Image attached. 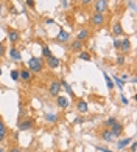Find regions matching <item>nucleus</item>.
<instances>
[{
	"label": "nucleus",
	"instance_id": "4468645a",
	"mask_svg": "<svg viewBox=\"0 0 137 152\" xmlns=\"http://www.w3.org/2000/svg\"><path fill=\"white\" fill-rule=\"evenodd\" d=\"M8 40L13 44V47H14L19 40H20V34H19V31H16V30H10L8 31Z\"/></svg>",
	"mask_w": 137,
	"mask_h": 152
},
{
	"label": "nucleus",
	"instance_id": "a18cd8bd",
	"mask_svg": "<svg viewBox=\"0 0 137 152\" xmlns=\"http://www.w3.org/2000/svg\"><path fill=\"white\" fill-rule=\"evenodd\" d=\"M0 152H5V149H3V148H0Z\"/></svg>",
	"mask_w": 137,
	"mask_h": 152
},
{
	"label": "nucleus",
	"instance_id": "1a4fd4ad",
	"mask_svg": "<svg viewBox=\"0 0 137 152\" xmlns=\"http://www.w3.org/2000/svg\"><path fill=\"white\" fill-rule=\"evenodd\" d=\"M44 64L49 67V68H52V70H55V68H58V67L61 65V61H59L56 56H53V54H52L50 58H45Z\"/></svg>",
	"mask_w": 137,
	"mask_h": 152
},
{
	"label": "nucleus",
	"instance_id": "a878e982",
	"mask_svg": "<svg viewBox=\"0 0 137 152\" xmlns=\"http://www.w3.org/2000/svg\"><path fill=\"white\" fill-rule=\"evenodd\" d=\"M117 121H119V120L115 118V116H109V118H106L105 121H103V126H105V127H111L112 124L117 123Z\"/></svg>",
	"mask_w": 137,
	"mask_h": 152
},
{
	"label": "nucleus",
	"instance_id": "c9c22d12",
	"mask_svg": "<svg viewBox=\"0 0 137 152\" xmlns=\"http://www.w3.org/2000/svg\"><path fill=\"white\" fill-rule=\"evenodd\" d=\"M119 78H120V79H122L123 82H126V81L129 79V75H128V73H122V75L119 76Z\"/></svg>",
	"mask_w": 137,
	"mask_h": 152
},
{
	"label": "nucleus",
	"instance_id": "6e6552de",
	"mask_svg": "<svg viewBox=\"0 0 137 152\" xmlns=\"http://www.w3.org/2000/svg\"><path fill=\"white\" fill-rule=\"evenodd\" d=\"M56 106L59 109H68V106H70V98L64 96V95H58L56 96Z\"/></svg>",
	"mask_w": 137,
	"mask_h": 152
},
{
	"label": "nucleus",
	"instance_id": "b1692460",
	"mask_svg": "<svg viewBox=\"0 0 137 152\" xmlns=\"http://www.w3.org/2000/svg\"><path fill=\"white\" fill-rule=\"evenodd\" d=\"M103 76H105V82H106L108 90H114V81L111 79V76H109L106 72H103Z\"/></svg>",
	"mask_w": 137,
	"mask_h": 152
},
{
	"label": "nucleus",
	"instance_id": "ea45409f",
	"mask_svg": "<svg viewBox=\"0 0 137 152\" xmlns=\"http://www.w3.org/2000/svg\"><path fill=\"white\" fill-rule=\"evenodd\" d=\"M128 6H129V8H131L133 11H136V2H134V0H129V2H128Z\"/></svg>",
	"mask_w": 137,
	"mask_h": 152
},
{
	"label": "nucleus",
	"instance_id": "412c9836",
	"mask_svg": "<svg viewBox=\"0 0 137 152\" xmlns=\"http://www.w3.org/2000/svg\"><path fill=\"white\" fill-rule=\"evenodd\" d=\"M8 53H10V58L13 61H22V53H20L16 47H11L8 50Z\"/></svg>",
	"mask_w": 137,
	"mask_h": 152
},
{
	"label": "nucleus",
	"instance_id": "2f4dec72",
	"mask_svg": "<svg viewBox=\"0 0 137 152\" xmlns=\"http://www.w3.org/2000/svg\"><path fill=\"white\" fill-rule=\"evenodd\" d=\"M129 152H137V143H136V138L129 143Z\"/></svg>",
	"mask_w": 137,
	"mask_h": 152
},
{
	"label": "nucleus",
	"instance_id": "72a5a7b5",
	"mask_svg": "<svg viewBox=\"0 0 137 152\" xmlns=\"http://www.w3.org/2000/svg\"><path fill=\"white\" fill-rule=\"evenodd\" d=\"M120 45H122V39H114V48L115 50H120Z\"/></svg>",
	"mask_w": 137,
	"mask_h": 152
},
{
	"label": "nucleus",
	"instance_id": "9d476101",
	"mask_svg": "<svg viewBox=\"0 0 137 152\" xmlns=\"http://www.w3.org/2000/svg\"><path fill=\"white\" fill-rule=\"evenodd\" d=\"M68 39H70V34H68L67 31H64V30H59L58 36L55 37V40H56V42H59V44H67Z\"/></svg>",
	"mask_w": 137,
	"mask_h": 152
},
{
	"label": "nucleus",
	"instance_id": "f257e3e1",
	"mask_svg": "<svg viewBox=\"0 0 137 152\" xmlns=\"http://www.w3.org/2000/svg\"><path fill=\"white\" fill-rule=\"evenodd\" d=\"M27 65H28V70L34 75V73H41L44 70V67H45V64H44V59L42 58H38V56H31L30 59H28V62H27Z\"/></svg>",
	"mask_w": 137,
	"mask_h": 152
},
{
	"label": "nucleus",
	"instance_id": "0eeeda50",
	"mask_svg": "<svg viewBox=\"0 0 137 152\" xmlns=\"http://www.w3.org/2000/svg\"><path fill=\"white\" fill-rule=\"evenodd\" d=\"M111 132H112V135L115 137V138H119V137H122L123 135V130H125V126H123V123H120V121H117V123H114L111 127Z\"/></svg>",
	"mask_w": 137,
	"mask_h": 152
},
{
	"label": "nucleus",
	"instance_id": "e433bc0d",
	"mask_svg": "<svg viewBox=\"0 0 137 152\" xmlns=\"http://www.w3.org/2000/svg\"><path fill=\"white\" fill-rule=\"evenodd\" d=\"M83 121H84L83 116H77V118L73 120V124H83Z\"/></svg>",
	"mask_w": 137,
	"mask_h": 152
},
{
	"label": "nucleus",
	"instance_id": "7c9ffc66",
	"mask_svg": "<svg viewBox=\"0 0 137 152\" xmlns=\"http://www.w3.org/2000/svg\"><path fill=\"white\" fill-rule=\"evenodd\" d=\"M120 102H122L123 106H128L129 104V99L125 96V93H123V92H120Z\"/></svg>",
	"mask_w": 137,
	"mask_h": 152
},
{
	"label": "nucleus",
	"instance_id": "a211bd4d",
	"mask_svg": "<svg viewBox=\"0 0 137 152\" xmlns=\"http://www.w3.org/2000/svg\"><path fill=\"white\" fill-rule=\"evenodd\" d=\"M84 50V42H81V40L78 39H75L73 42L70 44V51H75V53H80V51H83Z\"/></svg>",
	"mask_w": 137,
	"mask_h": 152
},
{
	"label": "nucleus",
	"instance_id": "7ed1b4c3",
	"mask_svg": "<svg viewBox=\"0 0 137 152\" xmlns=\"http://www.w3.org/2000/svg\"><path fill=\"white\" fill-rule=\"evenodd\" d=\"M105 22H106V17L103 12H94L92 17H91V23H92L94 28H100V26L105 25Z\"/></svg>",
	"mask_w": 137,
	"mask_h": 152
},
{
	"label": "nucleus",
	"instance_id": "39448f33",
	"mask_svg": "<svg viewBox=\"0 0 137 152\" xmlns=\"http://www.w3.org/2000/svg\"><path fill=\"white\" fill-rule=\"evenodd\" d=\"M61 90H63V88H61V82L58 79H53L49 86V93L52 96H58V95H61Z\"/></svg>",
	"mask_w": 137,
	"mask_h": 152
},
{
	"label": "nucleus",
	"instance_id": "bb28decb",
	"mask_svg": "<svg viewBox=\"0 0 137 152\" xmlns=\"http://www.w3.org/2000/svg\"><path fill=\"white\" fill-rule=\"evenodd\" d=\"M115 62H117V65H119V67L126 65V56H125V54H119L117 59H115Z\"/></svg>",
	"mask_w": 137,
	"mask_h": 152
},
{
	"label": "nucleus",
	"instance_id": "9b49d317",
	"mask_svg": "<svg viewBox=\"0 0 137 152\" xmlns=\"http://www.w3.org/2000/svg\"><path fill=\"white\" fill-rule=\"evenodd\" d=\"M119 51H122V54H126L131 51V40H129L128 37L126 39H122V45H120V50Z\"/></svg>",
	"mask_w": 137,
	"mask_h": 152
},
{
	"label": "nucleus",
	"instance_id": "58836bf2",
	"mask_svg": "<svg viewBox=\"0 0 137 152\" xmlns=\"http://www.w3.org/2000/svg\"><path fill=\"white\" fill-rule=\"evenodd\" d=\"M59 2H61V6H63L64 10L68 8V0H59Z\"/></svg>",
	"mask_w": 137,
	"mask_h": 152
},
{
	"label": "nucleus",
	"instance_id": "4be33fe9",
	"mask_svg": "<svg viewBox=\"0 0 137 152\" xmlns=\"http://www.w3.org/2000/svg\"><path fill=\"white\" fill-rule=\"evenodd\" d=\"M61 82V88H64V92L68 95V96H75V93H73V88H72V86L68 84V82L66 81V79H61L59 81Z\"/></svg>",
	"mask_w": 137,
	"mask_h": 152
},
{
	"label": "nucleus",
	"instance_id": "49530a36",
	"mask_svg": "<svg viewBox=\"0 0 137 152\" xmlns=\"http://www.w3.org/2000/svg\"><path fill=\"white\" fill-rule=\"evenodd\" d=\"M0 76H2V67H0Z\"/></svg>",
	"mask_w": 137,
	"mask_h": 152
},
{
	"label": "nucleus",
	"instance_id": "20e7f679",
	"mask_svg": "<svg viewBox=\"0 0 137 152\" xmlns=\"http://www.w3.org/2000/svg\"><path fill=\"white\" fill-rule=\"evenodd\" d=\"M92 5H94V10H95V12H105L108 11V0H94L92 2Z\"/></svg>",
	"mask_w": 137,
	"mask_h": 152
},
{
	"label": "nucleus",
	"instance_id": "c756f323",
	"mask_svg": "<svg viewBox=\"0 0 137 152\" xmlns=\"http://www.w3.org/2000/svg\"><path fill=\"white\" fill-rule=\"evenodd\" d=\"M10 76H11V79L14 81V82H17V81H20V78H19V70H11V73H10Z\"/></svg>",
	"mask_w": 137,
	"mask_h": 152
},
{
	"label": "nucleus",
	"instance_id": "473e14b6",
	"mask_svg": "<svg viewBox=\"0 0 137 152\" xmlns=\"http://www.w3.org/2000/svg\"><path fill=\"white\" fill-rule=\"evenodd\" d=\"M5 54H6V47H5L3 42H0V58L5 56Z\"/></svg>",
	"mask_w": 137,
	"mask_h": 152
},
{
	"label": "nucleus",
	"instance_id": "c85d7f7f",
	"mask_svg": "<svg viewBox=\"0 0 137 152\" xmlns=\"http://www.w3.org/2000/svg\"><path fill=\"white\" fill-rule=\"evenodd\" d=\"M25 116H27V109H25L22 104H20V106H19V120L25 118Z\"/></svg>",
	"mask_w": 137,
	"mask_h": 152
},
{
	"label": "nucleus",
	"instance_id": "cd10ccee",
	"mask_svg": "<svg viewBox=\"0 0 137 152\" xmlns=\"http://www.w3.org/2000/svg\"><path fill=\"white\" fill-rule=\"evenodd\" d=\"M42 56L44 58H50L52 56V50L49 45H42Z\"/></svg>",
	"mask_w": 137,
	"mask_h": 152
},
{
	"label": "nucleus",
	"instance_id": "5701e85b",
	"mask_svg": "<svg viewBox=\"0 0 137 152\" xmlns=\"http://www.w3.org/2000/svg\"><path fill=\"white\" fill-rule=\"evenodd\" d=\"M78 59H81V61H86V62H91L92 61V54L89 53V51H80L78 53Z\"/></svg>",
	"mask_w": 137,
	"mask_h": 152
},
{
	"label": "nucleus",
	"instance_id": "dca6fc26",
	"mask_svg": "<svg viewBox=\"0 0 137 152\" xmlns=\"http://www.w3.org/2000/svg\"><path fill=\"white\" fill-rule=\"evenodd\" d=\"M19 78L25 81V82H30L33 79V73L28 70V68H24V70H19Z\"/></svg>",
	"mask_w": 137,
	"mask_h": 152
},
{
	"label": "nucleus",
	"instance_id": "aec40b11",
	"mask_svg": "<svg viewBox=\"0 0 137 152\" xmlns=\"http://www.w3.org/2000/svg\"><path fill=\"white\" fill-rule=\"evenodd\" d=\"M77 110L80 113H87L89 112V104H87V101L86 99H80L77 102Z\"/></svg>",
	"mask_w": 137,
	"mask_h": 152
},
{
	"label": "nucleus",
	"instance_id": "a19ab883",
	"mask_svg": "<svg viewBox=\"0 0 137 152\" xmlns=\"http://www.w3.org/2000/svg\"><path fill=\"white\" fill-rule=\"evenodd\" d=\"M25 3L30 6V8H34V0H25Z\"/></svg>",
	"mask_w": 137,
	"mask_h": 152
},
{
	"label": "nucleus",
	"instance_id": "f3484780",
	"mask_svg": "<svg viewBox=\"0 0 137 152\" xmlns=\"http://www.w3.org/2000/svg\"><path fill=\"white\" fill-rule=\"evenodd\" d=\"M6 135H8V127H6L5 121L0 118V144L6 140Z\"/></svg>",
	"mask_w": 137,
	"mask_h": 152
},
{
	"label": "nucleus",
	"instance_id": "f03ea898",
	"mask_svg": "<svg viewBox=\"0 0 137 152\" xmlns=\"http://www.w3.org/2000/svg\"><path fill=\"white\" fill-rule=\"evenodd\" d=\"M34 127V120L33 118H22V120H19L17 123V130L19 132H27V130H31Z\"/></svg>",
	"mask_w": 137,
	"mask_h": 152
},
{
	"label": "nucleus",
	"instance_id": "c03bdc74",
	"mask_svg": "<svg viewBox=\"0 0 137 152\" xmlns=\"http://www.w3.org/2000/svg\"><path fill=\"white\" fill-rule=\"evenodd\" d=\"M10 11H11V14H17V10L16 8H11Z\"/></svg>",
	"mask_w": 137,
	"mask_h": 152
},
{
	"label": "nucleus",
	"instance_id": "6ab92c4d",
	"mask_svg": "<svg viewBox=\"0 0 137 152\" xmlns=\"http://www.w3.org/2000/svg\"><path fill=\"white\" fill-rule=\"evenodd\" d=\"M112 36L114 37H120V36H123V26H122V23L120 22H115L114 25H112Z\"/></svg>",
	"mask_w": 137,
	"mask_h": 152
},
{
	"label": "nucleus",
	"instance_id": "2eb2a0df",
	"mask_svg": "<svg viewBox=\"0 0 137 152\" xmlns=\"http://www.w3.org/2000/svg\"><path fill=\"white\" fill-rule=\"evenodd\" d=\"M44 120H45L47 123L56 124V123L59 121V115L55 113V112H47V113H44Z\"/></svg>",
	"mask_w": 137,
	"mask_h": 152
},
{
	"label": "nucleus",
	"instance_id": "de8ad7c7",
	"mask_svg": "<svg viewBox=\"0 0 137 152\" xmlns=\"http://www.w3.org/2000/svg\"><path fill=\"white\" fill-rule=\"evenodd\" d=\"M34 152H44V151H34Z\"/></svg>",
	"mask_w": 137,
	"mask_h": 152
},
{
	"label": "nucleus",
	"instance_id": "4c0bfd02",
	"mask_svg": "<svg viewBox=\"0 0 137 152\" xmlns=\"http://www.w3.org/2000/svg\"><path fill=\"white\" fill-rule=\"evenodd\" d=\"M80 2H81V5H83V6H89V5H92L94 0H80Z\"/></svg>",
	"mask_w": 137,
	"mask_h": 152
},
{
	"label": "nucleus",
	"instance_id": "f704fd0d",
	"mask_svg": "<svg viewBox=\"0 0 137 152\" xmlns=\"http://www.w3.org/2000/svg\"><path fill=\"white\" fill-rule=\"evenodd\" d=\"M95 149L100 151V152H115V151H111V149H108V148H103V146H95Z\"/></svg>",
	"mask_w": 137,
	"mask_h": 152
},
{
	"label": "nucleus",
	"instance_id": "393cba45",
	"mask_svg": "<svg viewBox=\"0 0 137 152\" xmlns=\"http://www.w3.org/2000/svg\"><path fill=\"white\" fill-rule=\"evenodd\" d=\"M111 79H114V82H115V84H117V88H119V90L122 92V90H123V87H125V82H123V81H122V79L119 78V75H114Z\"/></svg>",
	"mask_w": 137,
	"mask_h": 152
},
{
	"label": "nucleus",
	"instance_id": "79ce46f5",
	"mask_svg": "<svg viewBox=\"0 0 137 152\" xmlns=\"http://www.w3.org/2000/svg\"><path fill=\"white\" fill-rule=\"evenodd\" d=\"M45 23H47V25H55V20H53V19H47Z\"/></svg>",
	"mask_w": 137,
	"mask_h": 152
},
{
	"label": "nucleus",
	"instance_id": "423d86ee",
	"mask_svg": "<svg viewBox=\"0 0 137 152\" xmlns=\"http://www.w3.org/2000/svg\"><path fill=\"white\" fill-rule=\"evenodd\" d=\"M100 138L103 141H106V143H114L115 140H117V138L112 135V132H111V129H109V127H105L101 130V132H100Z\"/></svg>",
	"mask_w": 137,
	"mask_h": 152
},
{
	"label": "nucleus",
	"instance_id": "f8f14e48",
	"mask_svg": "<svg viewBox=\"0 0 137 152\" xmlns=\"http://www.w3.org/2000/svg\"><path fill=\"white\" fill-rule=\"evenodd\" d=\"M89 37H91V30H89V28H81L77 33V39L81 40V42H86Z\"/></svg>",
	"mask_w": 137,
	"mask_h": 152
},
{
	"label": "nucleus",
	"instance_id": "ddd939ff",
	"mask_svg": "<svg viewBox=\"0 0 137 152\" xmlns=\"http://www.w3.org/2000/svg\"><path fill=\"white\" fill-rule=\"evenodd\" d=\"M136 137H129V138H120V140L117 141V149L119 151H123V149H126L129 146V143H131L134 140Z\"/></svg>",
	"mask_w": 137,
	"mask_h": 152
},
{
	"label": "nucleus",
	"instance_id": "37998d69",
	"mask_svg": "<svg viewBox=\"0 0 137 152\" xmlns=\"http://www.w3.org/2000/svg\"><path fill=\"white\" fill-rule=\"evenodd\" d=\"M8 152H20V149H19V148H11Z\"/></svg>",
	"mask_w": 137,
	"mask_h": 152
}]
</instances>
